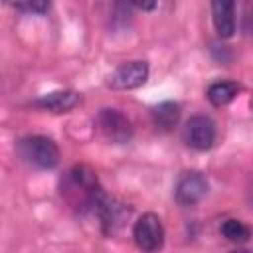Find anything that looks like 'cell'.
I'll use <instances>...</instances> for the list:
<instances>
[{
    "mask_svg": "<svg viewBox=\"0 0 253 253\" xmlns=\"http://www.w3.org/2000/svg\"><path fill=\"white\" fill-rule=\"evenodd\" d=\"M134 8H138V10H142V12H150V10H154L156 8V4H158V0H128Z\"/></svg>",
    "mask_w": 253,
    "mask_h": 253,
    "instance_id": "9a60e30c",
    "label": "cell"
},
{
    "mask_svg": "<svg viewBox=\"0 0 253 253\" xmlns=\"http://www.w3.org/2000/svg\"><path fill=\"white\" fill-rule=\"evenodd\" d=\"M208 190H210L208 178L198 170H188V172H182L176 180L174 200L178 206L190 208V206L200 204L208 196Z\"/></svg>",
    "mask_w": 253,
    "mask_h": 253,
    "instance_id": "52a82bcc",
    "label": "cell"
},
{
    "mask_svg": "<svg viewBox=\"0 0 253 253\" xmlns=\"http://www.w3.org/2000/svg\"><path fill=\"white\" fill-rule=\"evenodd\" d=\"M150 73V67L146 61L136 59V61H125L119 63L109 75H107V85L117 91H130L138 89L146 83Z\"/></svg>",
    "mask_w": 253,
    "mask_h": 253,
    "instance_id": "8992f818",
    "label": "cell"
},
{
    "mask_svg": "<svg viewBox=\"0 0 253 253\" xmlns=\"http://www.w3.org/2000/svg\"><path fill=\"white\" fill-rule=\"evenodd\" d=\"M79 99H81V95L77 91H71V89L51 91V93L36 99L34 107H40V109L51 111V113H67V111H71L79 103Z\"/></svg>",
    "mask_w": 253,
    "mask_h": 253,
    "instance_id": "30bf717a",
    "label": "cell"
},
{
    "mask_svg": "<svg viewBox=\"0 0 253 253\" xmlns=\"http://www.w3.org/2000/svg\"><path fill=\"white\" fill-rule=\"evenodd\" d=\"M132 215V208L111 198L109 194H105L95 210V217L101 223V229L107 237H115L117 233H121L126 225V221Z\"/></svg>",
    "mask_w": 253,
    "mask_h": 253,
    "instance_id": "277c9868",
    "label": "cell"
},
{
    "mask_svg": "<svg viewBox=\"0 0 253 253\" xmlns=\"http://www.w3.org/2000/svg\"><path fill=\"white\" fill-rule=\"evenodd\" d=\"M239 93V85L235 81H213L206 89V97L213 107H225L229 105Z\"/></svg>",
    "mask_w": 253,
    "mask_h": 253,
    "instance_id": "7c38bea8",
    "label": "cell"
},
{
    "mask_svg": "<svg viewBox=\"0 0 253 253\" xmlns=\"http://www.w3.org/2000/svg\"><path fill=\"white\" fill-rule=\"evenodd\" d=\"M132 239H134L136 247L142 249V251H158V249H162V245H164L162 219L152 211L142 213L132 225Z\"/></svg>",
    "mask_w": 253,
    "mask_h": 253,
    "instance_id": "ba28073f",
    "label": "cell"
},
{
    "mask_svg": "<svg viewBox=\"0 0 253 253\" xmlns=\"http://www.w3.org/2000/svg\"><path fill=\"white\" fill-rule=\"evenodd\" d=\"M4 4H8L14 10L26 14H38V16H43L49 10V0H4Z\"/></svg>",
    "mask_w": 253,
    "mask_h": 253,
    "instance_id": "5bb4252c",
    "label": "cell"
},
{
    "mask_svg": "<svg viewBox=\"0 0 253 253\" xmlns=\"http://www.w3.org/2000/svg\"><path fill=\"white\" fill-rule=\"evenodd\" d=\"M59 194L67 208L73 210L77 215H95V210L107 192L101 188L97 174L89 166L75 164L63 174Z\"/></svg>",
    "mask_w": 253,
    "mask_h": 253,
    "instance_id": "6da1fadb",
    "label": "cell"
},
{
    "mask_svg": "<svg viewBox=\"0 0 253 253\" xmlns=\"http://www.w3.org/2000/svg\"><path fill=\"white\" fill-rule=\"evenodd\" d=\"M180 105L176 101H162L158 105H154L150 109V117H152V125L156 126L158 132H170L174 130V126L180 121Z\"/></svg>",
    "mask_w": 253,
    "mask_h": 253,
    "instance_id": "8fae6325",
    "label": "cell"
},
{
    "mask_svg": "<svg viewBox=\"0 0 253 253\" xmlns=\"http://www.w3.org/2000/svg\"><path fill=\"white\" fill-rule=\"evenodd\" d=\"M213 28L219 38H231L235 34V0H210Z\"/></svg>",
    "mask_w": 253,
    "mask_h": 253,
    "instance_id": "9c48e42d",
    "label": "cell"
},
{
    "mask_svg": "<svg viewBox=\"0 0 253 253\" xmlns=\"http://www.w3.org/2000/svg\"><path fill=\"white\" fill-rule=\"evenodd\" d=\"M215 136H217L215 121L208 115H194L184 123L182 138L194 150H200V152L210 150L215 144Z\"/></svg>",
    "mask_w": 253,
    "mask_h": 253,
    "instance_id": "5b68a950",
    "label": "cell"
},
{
    "mask_svg": "<svg viewBox=\"0 0 253 253\" xmlns=\"http://www.w3.org/2000/svg\"><path fill=\"white\" fill-rule=\"evenodd\" d=\"M219 233L223 239H227L231 243H245L251 239V227L245 225L241 219H235V217L225 219L219 227Z\"/></svg>",
    "mask_w": 253,
    "mask_h": 253,
    "instance_id": "4fadbf2b",
    "label": "cell"
},
{
    "mask_svg": "<svg viewBox=\"0 0 253 253\" xmlns=\"http://www.w3.org/2000/svg\"><path fill=\"white\" fill-rule=\"evenodd\" d=\"M18 156L32 168L38 170H51L59 164V146L53 138L43 134H30L18 140L16 144Z\"/></svg>",
    "mask_w": 253,
    "mask_h": 253,
    "instance_id": "7a4b0ae2",
    "label": "cell"
},
{
    "mask_svg": "<svg viewBox=\"0 0 253 253\" xmlns=\"http://www.w3.org/2000/svg\"><path fill=\"white\" fill-rule=\"evenodd\" d=\"M95 125L101 136L111 144H128L132 140V123L119 109L103 107L95 117Z\"/></svg>",
    "mask_w": 253,
    "mask_h": 253,
    "instance_id": "3957f363",
    "label": "cell"
}]
</instances>
